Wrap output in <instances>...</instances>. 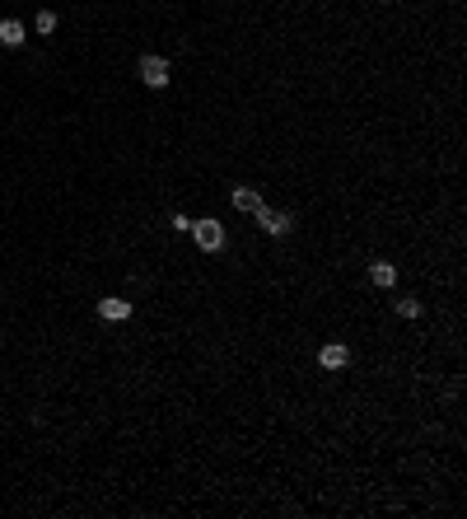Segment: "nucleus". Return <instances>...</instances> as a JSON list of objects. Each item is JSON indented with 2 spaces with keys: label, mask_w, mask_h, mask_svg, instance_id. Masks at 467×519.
<instances>
[{
  "label": "nucleus",
  "mask_w": 467,
  "mask_h": 519,
  "mask_svg": "<svg viewBox=\"0 0 467 519\" xmlns=\"http://www.w3.org/2000/svg\"><path fill=\"white\" fill-rule=\"evenodd\" d=\"M192 234H197V248H201V253H220V248H224V225H220V220H192Z\"/></svg>",
  "instance_id": "nucleus-1"
},
{
  "label": "nucleus",
  "mask_w": 467,
  "mask_h": 519,
  "mask_svg": "<svg viewBox=\"0 0 467 519\" xmlns=\"http://www.w3.org/2000/svg\"><path fill=\"white\" fill-rule=\"evenodd\" d=\"M173 75V66L164 57H140V84H150V89H164Z\"/></svg>",
  "instance_id": "nucleus-2"
},
{
  "label": "nucleus",
  "mask_w": 467,
  "mask_h": 519,
  "mask_svg": "<svg viewBox=\"0 0 467 519\" xmlns=\"http://www.w3.org/2000/svg\"><path fill=\"white\" fill-rule=\"evenodd\" d=\"M252 216H257V225H262L266 234H290V230H295V220H290V216H285V211H266V206H257V211H252Z\"/></svg>",
  "instance_id": "nucleus-3"
},
{
  "label": "nucleus",
  "mask_w": 467,
  "mask_h": 519,
  "mask_svg": "<svg viewBox=\"0 0 467 519\" xmlns=\"http://www.w3.org/2000/svg\"><path fill=\"white\" fill-rule=\"evenodd\" d=\"M346 361H351V351H346L342 342H327L323 351H318V365H323V370H342Z\"/></svg>",
  "instance_id": "nucleus-4"
},
{
  "label": "nucleus",
  "mask_w": 467,
  "mask_h": 519,
  "mask_svg": "<svg viewBox=\"0 0 467 519\" xmlns=\"http://www.w3.org/2000/svg\"><path fill=\"white\" fill-rule=\"evenodd\" d=\"M98 318H108V323H126V318H131V304H126V299H98Z\"/></svg>",
  "instance_id": "nucleus-5"
},
{
  "label": "nucleus",
  "mask_w": 467,
  "mask_h": 519,
  "mask_svg": "<svg viewBox=\"0 0 467 519\" xmlns=\"http://www.w3.org/2000/svg\"><path fill=\"white\" fill-rule=\"evenodd\" d=\"M24 38H29V29H24L19 19H5V24H0V43H5V47H24Z\"/></svg>",
  "instance_id": "nucleus-6"
},
{
  "label": "nucleus",
  "mask_w": 467,
  "mask_h": 519,
  "mask_svg": "<svg viewBox=\"0 0 467 519\" xmlns=\"http://www.w3.org/2000/svg\"><path fill=\"white\" fill-rule=\"evenodd\" d=\"M234 206H238V211H257L262 197H257V188H234Z\"/></svg>",
  "instance_id": "nucleus-7"
},
{
  "label": "nucleus",
  "mask_w": 467,
  "mask_h": 519,
  "mask_svg": "<svg viewBox=\"0 0 467 519\" xmlns=\"http://www.w3.org/2000/svg\"><path fill=\"white\" fill-rule=\"evenodd\" d=\"M369 281H374V285H392V281H397V267H392V262H374V267H369Z\"/></svg>",
  "instance_id": "nucleus-8"
},
{
  "label": "nucleus",
  "mask_w": 467,
  "mask_h": 519,
  "mask_svg": "<svg viewBox=\"0 0 467 519\" xmlns=\"http://www.w3.org/2000/svg\"><path fill=\"white\" fill-rule=\"evenodd\" d=\"M397 314H402V318H416V314H420V299H397Z\"/></svg>",
  "instance_id": "nucleus-9"
},
{
  "label": "nucleus",
  "mask_w": 467,
  "mask_h": 519,
  "mask_svg": "<svg viewBox=\"0 0 467 519\" xmlns=\"http://www.w3.org/2000/svg\"><path fill=\"white\" fill-rule=\"evenodd\" d=\"M33 29H38V33H52V29H56V15H52V10H43V15H38V24H33Z\"/></svg>",
  "instance_id": "nucleus-10"
}]
</instances>
